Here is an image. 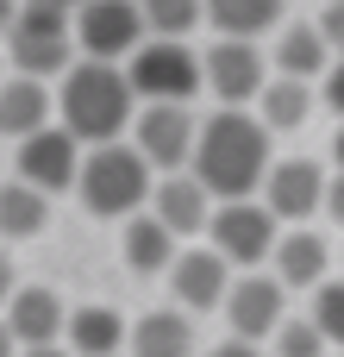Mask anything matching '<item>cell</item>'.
<instances>
[{
    "mask_svg": "<svg viewBox=\"0 0 344 357\" xmlns=\"http://www.w3.org/2000/svg\"><path fill=\"white\" fill-rule=\"evenodd\" d=\"M226 326H232V339H276L282 333V320H288V282L276 276V270H244L238 282H232V295H226Z\"/></svg>",
    "mask_w": 344,
    "mask_h": 357,
    "instance_id": "obj_11",
    "label": "cell"
},
{
    "mask_svg": "<svg viewBox=\"0 0 344 357\" xmlns=\"http://www.w3.org/2000/svg\"><path fill=\"white\" fill-rule=\"evenodd\" d=\"M150 38H188L194 25H207V0H138Z\"/></svg>",
    "mask_w": 344,
    "mask_h": 357,
    "instance_id": "obj_25",
    "label": "cell"
},
{
    "mask_svg": "<svg viewBox=\"0 0 344 357\" xmlns=\"http://www.w3.org/2000/svg\"><path fill=\"white\" fill-rule=\"evenodd\" d=\"M269 63H276V75H295V82H326V69L338 63V50L326 44L320 19H295V25H282V31H276Z\"/></svg>",
    "mask_w": 344,
    "mask_h": 357,
    "instance_id": "obj_16",
    "label": "cell"
},
{
    "mask_svg": "<svg viewBox=\"0 0 344 357\" xmlns=\"http://www.w3.org/2000/svg\"><path fill=\"white\" fill-rule=\"evenodd\" d=\"M207 25L219 38H263L282 25V0H207Z\"/></svg>",
    "mask_w": 344,
    "mask_h": 357,
    "instance_id": "obj_24",
    "label": "cell"
},
{
    "mask_svg": "<svg viewBox=\"0 0 344 357\" xmlns=\"http://www.w3.org/2000/svg\"><path fill=\"white\" fill-rule=\"evenodd\" d=\"M6 63H13V75L63 82V75L81 63L75 13H69V6H25V13H19V25L6 31Z\"/></svg>",
    "mask_w": 344,
    "mask_h": 357,
    "instance_id": "obj_4",
    "label": "cell"
},
{
    "mask_svg": "<svg viewBox=\"0 0 344 357\" xmlns=\"http://www.w3.org/2000/svg\"><path fill=\"white\" fill-rule=\"evenodd\" d=\"M0 63H6V56H0ZM0 82H6V75H0Z\"/></svg>",
    "mask_w": 344,
    "mask_h": 357,
    "instance_id": "obj_38",
    "label": "cell"
},
{
    "mask_svg": "<svg viewBox=\"0 0 344 357\" xmlns=\"http://www.w3.org/2000/svg\"><path fill=\"white\" fill-rule=\"evenodd\" d=\"M213 188L194 176V169H175V176H157V195H150V213L175 232V238H194L213 226Z\"/></svg>",
    "mask_w": 344,
    "mask_h": 357,
    "instance_id": "obj_14",
    "label": "cell"
},
{
    "mask_svg": "<svg viewBox=\"0 0 344 357\" xmlns=\"http://www.w3.org/2000/svg\"><path fill=\"white\" fill-rule=\"evenodd\" d=\"M313 113V82H295V75H269L263 100H257V119L269 132H301Z\"/></svg>",
    "mask_w": 344,
    "mask_h": 357,
    "instance_id": "obj_22",
    "label": "cell"
},
{
    "mask_svg": "<svg viewBox=\"0 0 344 357\" xmlns=\"http://www.w3.org/2000/svg\"><path fill=\"white\" fill-rule=\"evenodd\" d=\"M232 264L213 251V245H188L182 257H175V270H169V295H175V307H188V314H213V307H226V295H232Z\"/></svg>",
    "mask_w": 344,
    "mask_h": 357,
    "instance_id": "obj_13",
    "label": "cell"
},
{
    "mask_svg": "<svg viewBox=\"0 0 344 357\" xmlns=\"http://www.w3.org/2000/svg\"><path fill=\"white\" fill-rule=\"evenodd\" d=\"M75 195H81V207H88L94 220H132V213L150 207V195H157V169H150V157H144L132 138H119V144H94L88 163H81Z\"/></svg>",
    "mask_w": 344,
    "mask_h": 357,
    "instance_id": "obj_3",
    "label": "cell"
},
{
    "mask_svg": "<svg viewBox=\"0 0 344 357\" xmlns=\"http://www.w3.org/2000/svg\"><path fill=\"white\" fill-rule=\"evenodd\" d=\"M25 6H69V13H75L81 0H25Z\"/></svg>",
    "mask_w": 344,
    "mask_h": 357,
    "instance_id": "obj_37",
    "label": "cell"
},
{
    "mask_svg": "<svg viewBox=\"0 0 344 357\" xmlns=\"http://www.w3.org/2000/svg\"><path fill=\"white\" fill-rule=\"evenodd\" d=\"M119 251H125V270H132V276H169V270H175V257H182V238H175V232L144 207V213H132V220H125Z\"/></svg>",
    "mask_w": 344,
    "mask_h": 357,
    "instance_id": "obj_18",
    "label": "cell"
},
{
    "mask_svg": "<svg viewBox=\"0 0 344 357\" xmlns=\"http://www.w3.org/2000/svg\"><path fill=\"white\" fill-rule=\"evenodd\" d=\"M326 264H332V251H326V238L307 232V226H288L282 245H276V257H269V270H276L288 289H320V282H326Z\"/></svg>",
    "mask_w": 344,
    "mask_h": 357,
    "instance_id": "obj_21",
    "label": "cell"
},
{
    "mask_svg": "<svg viewBox=\"0 0 344 357\" xmlns=\"http://www.w3.org/2000/svg\"><path fill=\"white\" fill-rule=\"evenodd\" d=\"M132 357H194V314L150 307L144 320H132Z\"/></svg>",
    "mask_w": 344,
    "mask_h": 357,
    "instance_id": "obj_20",
    "label": "cell"
},
{
    "mask_svg": "<svg viewBox=\"0 0 344 357\" xmlns=\"http://www.w3.org/2000/svg\"><path fill=\"white\" fill-rule=\"evenodd\" d=\"M50 113H56V94H50V82H38V75H6V82H0V138L25 144L31 132L56 126Z\"/></svg>",
    "mask_w": 344,
    "mask_h": 357,
    "instance_id": "obj_17",
    "label": "cell"
},
{
    "mask_svg": "<svg viewBox=\"0 0 344 357\" xmlns=\"http://www.w3.org/2000/svg\"><path fill=\"white\" fill-rule=\"evenodd\" d=\"M269 345H276V357H320L326 351V333H320L313 320H282V333H276Z\"/></svg>",
    "mask_w": 344,
    "mask_h": 357,
    "instance_id": "obj_27",
    "label": "cell"
},
{
    "mask_svg": "<svg viewBox=\"0 0 344 357\" xmlns=\"http://www.w3.org/2000/svg\"><path fill=\"white\" fill-rule=\"evenodd\" d=\"M132 144L150 157V169H157V176H175V169H188V163H194L201 119H194V107L150 100V107H138V119H132Z\"/></svg>",
    "mask_w": 344,
    "mask_h": 357,
    "instance_id": "obj_9",
    "label": "cell"
},
{
    "mask_svg": "<svg viewBox=\"0 0 344 357\" xmlns=\"http://www.w3.org/2000/svg\"><path fill=\"white\" fill-rule=\"evenodd\" d=\"M320 31H326V44L344 56V0H326V13H320Z\"/></svg>",
    "mask_w": 344,
    "mask_h": 357,
    "instance_id": "obj_28",
    "label": "cell"
},
{
    "mask_svg": "<svg viewBox=\"0 0 344 357\" xmlns=\"http://www.w3.org/2000/svg\"><path fill=\"white\" fill-rule=\"evenodd\" d=\"M207 245L244 276V270H263L282 245V220L263 207V201H219L213 207V226H207Z\"/></svg>",
    "mask_w": 344,
    "mask_h": 357,
    "instance_id": "obj_6",
    "label": "cell"
},
{
    "mask_svg": "<svg viewBox=\"0 0 344 357\" xmlns=\"http://www.w3.org/2000/svg\"><path fill=\"white\" fill-rule=\"evenodd\" d=\"M50 226V195L31 182H0V238H38Z\"/></svg>",
    "mask_w": 344,
    "mask_h": 357,
    "instance_id": "obj_23",
    "label": "cell"
},
{
    "mask_svg": "<svg viewBox=\"0 0 344 357\" xmlns=\"http://www.w3.org/2000/svg\"><path fill=\"white\" fill-rule=\"evenodd\" d=\"M326 220H332V226H344V169L326 182Z\"/></svg>",
    "mask_w": 344,
    "mask_h": 357,
    "instance_id": "obj_30",
    "label": "cell"
},
{
    "mask_svg": "<svg viewBox=\"0 0 344 357\" xmlns=\"http://www.w3.org/2000/svg\"><path fill=\"white\" fill-rule=\"evenodd\" d=\"M125 75H132V88H138L144 107H150V100L188 107V100L207 88V56H194L188 38H144L138 56L125 63Z\"/></svg>",
    "mask_w": 344,
    "mask_h": 357,
    "instance_id": "obj_5",
    "label": "cell"
},
{
    "mask_svg": "<svg viewBox=\"0 0 344 357\" xmlns=\"http://www.w3.org/2000/svg\"><path fill=\"white\" fill-rule=\"evenodd\" d=\"M307 320L326 333V345L344 351V282H320V289H313V314H307Z\"/></svg>",
    "mask_w": 344,
    "mask_h": 357,
    "instance_id": "obj_26",
    "label": "cell"
},
{
    "mask_svg": "<svg viewBox=\"0 0 344 357\" xmlns=\"http://www.w3.org/2000/svg\"><path fill=\"white\" fill-rule=\"evenodd\" d=\"M56 119L94 151V144H119L138 119V88L125 75V63H94L81 56L63 82H56Z\"/></svg>",
    "mask_w": 344,
    "mask_h": 357,
    "instance_id": "obj_2",
    "label": "cell"
},
{
    "mask_svg": "<svg viewBox=\"0 0 344 357\" xmlns=\"http://www.w3.org/2000/svg\"><path fill=\"white\" fill-rule=\"evenodd\" d=\"M0 320L13 326L19 351H25V345H63V339H69V307H63L56 289H19Z\"/></svg>",
    "mask_w": 344,
    "mask_h": 357,
    "instance_id": "obj_15",
    "label": "cell"
},
{
    "mask_svg": "<svg viewBox=\"0 0 344 357\" xmlns=\"http://www.w3.org/2000/svg\"><path fill=\"white\" fill-rule=\"evenodd\" d=\"M320 100H326V107H332V113L344 119V56L332 63V69H326V82H320Z\"/></svg>",
    "mask_w": 344,
    "mask_h": 357,
    "instance_id": "obj_29",
    "label": "cell"
},
{
    "mask_svg": "<svg viewBox=\"0 0 344 357\" xmlns=\"http://www.w3.org/2000/svg\"><path fill=\"white\" fill-rule=\"evenodd\" d=\"M326 169L313 157H282L263 182V207L282 220V226H307L313 213H326Z\"/></svg>",
    "mask_w": 344,
    "mask_h": 357,
    "instance_id": "obj_12",
    "label": "cell"
},
{
    "mask_svg": "<svg viewBox=\"0 0 344 357\" xmlns=\"http://www.w3.org/2000/svg\"><path fill=\"white\" fill-rule=\"evenodd\" d=\"M207 357H263V351H257L251 339H226V345H213Z\"/></svg>",
    "mask_w": 344,
    "mask_h": 357,
    "instance_id": "obj_31",
    "label": "cell"
},
{
    "mask_svg": "<svg viewBox=\"0 0 344 357\" xmlns=\"http://www.w3.org/2000/svg\"><path fill=\"white\" fill-rule=\"evenodd\" d=\"M201 56H207V94H213L219 107H251V100H263V88H269V75H276V63L257 50V38H213Z\"/></svg>",
    "mask_w": 344,
    "mask_h": 357,
    "instance_id": "obj_8",
    "label": "cell"
},
{
    "mask_svg": "<svg viewBox=\"0 0 344 357\" xmlns=\"http://www.w3.org/2000/svg\"><path fill=\"white\" fill-rule=\"evenodd\" d=\"M269 126L244 107H213L201 119V144H194V176L213 188V201H257V188L269 182L276 157H269Z\"/></svg>",
    "mask_w": 344,
    "mask_h": 357,
    "instance_id": "obj_1",
    "label": "cell"
},
{
    "mask_svg": "<svg viewBox=\"0 0 344 357\" xmlns=\"http://www.w3.org/2000/svg\"><path fill=\"white\" fill-rule=\"evenodd\" d=\"M0 357H19V339H13V326L0 320Z\"/></svg>",
    "mask_w": 344,
    "mask_h": 357,
    "instance_id": "obj_35",
    "label": "cell"
},
{
    "mask_svg": "<svg viewBox=\"0 0 344 357\" xmlns=\"http://www.w3.org/2000/svg\"><path fill=\"white\" fill-rule=\"evenodd\" d=\"M81 163H88V144L56 119V126H44V132H31L25 144H19V182H31V188H44L50 201L56 195H69L75 182H81Z\"/></svg>",
    "mask_w": 344,
    "mask_h": 357,
    "instance_id": "obj_10",
    "label": "cell"
},
{
    "mask_svg": "<svg viewBox=\"0 0 344 357\" xmlns=\"http://www.w3.org/2000/svg\"><path fill=\"white\" fill-rule=\"evenodd\" d=\"M19 13H25V0H0V44H6V31L19 25Z\"/></svg>",
    "mask_w": 344,
    "mask_h": 357,
    "instance_id": "obj_32",
    "label": "cell"
},
{
    "mask_svg": "<svg viewBox=\"0 0 344 357\" xmlns=\"http://www.w3.org/2000/svg\"><path fill=\"white\" fill-rule=\"evenodd\" d=\"M75 357H125L132 351V326L113 314V307H69V339H63Z\"/></svg>",
    "mask_w": 344,
    "mask_h": 357,
    "instance_id": "obj_19",
    "label": "cell"
},
{
    "mask_svg": "<svg viewBox=\"0 0 344 357\" xmlns=\"http://www.w3.org/2000/svg\"><path fill=\"white\" fill-rule=\"evenodd\" d=\"M19 357H75V351H69V345H25Z\"/></svg>",
    "mask_w": 344,
    "mask_h": 357,
    "instance_id": "obj_34",
    "label": "cell"
},
{
    "mask_svg": "<svg viewBox=\"0 0 344 357\" xmlns=\"http://www.w3.org/2000/svg\"><path fill=\"white\" fill-rule=\"evenodd\" d=\"M144 6L138 0H81L75 6V44L94 63H132L144 44Z\"/></svg>",
    "mask_w": 344,
    "mask_h": 357,
    "instance_id": "obj_7",
    "label": "cell"
},
{
    "mask_svg": "<svg viewBox=\"0 0 344 357\" xmlns=\"http://www.w3.org/2000/svg\"><path fill=\"white\" fill-rule=\"evenodd\" d=\"M332 163L344 169V119H338V138H332Z\"/></svg>",
    "mask_w": 344,
    "mask_h": 357,
    "instance_id": "obj_36",
    "label": "cell"
},
{
    "mask_svg": "<svg viewBox=\"0 0 344 357\" xmlns=\"http://www.w3.org/2000/svg\"><path fill=\"white\" fill-rule=\"evenodd\" d=\"M13 295H19V282H13V257H6V251H0V307H6V301H13Z\"/></svg>",
    "mask_w": 344,
    "mask_h": 357,
    "instance_id": "obj_33",
    "label": "cell"
}]
</instances>
